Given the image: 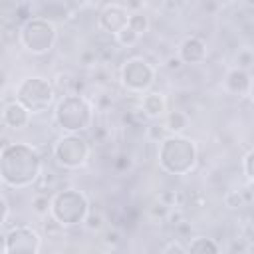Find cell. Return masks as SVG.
I'll return each mask as SVG.
<instances>
[{
    "instance_id": "21",
    "label": "cell",
    "mask_w": 254,
    "mask_h": 254,
    "mask_svg": "<svg viewBox=\"0 0 254 254\" xmlns=\"http://www.w3.org/2000/svg\"><path fill=\"white\" fill-rule=\"evenodd\" d=\"M254 65V52L252 50H240L236 56V67L240 69H248Z\"/></svg>"
},
{
    "instance_id": "24",
    "label": "cell",
    "mask_w": 254,
    "mask_h": 254,
    "mask_svg": "<svg viewBox=\"0 0 254 254\" xmlns=\"http://www.w3.org/2000/svg\"><path fill=\"white\" fill-rule=\"evenodd\" d=\"M165 137H169V131L165 129V125H163V127H161V125H151V127H149V139H151V141L161 143Z\"/></svg>"
},
{
    "instance_id": "17",
    "label": "cell",
    "mask_w": 254,
    "mask_h": 254,
    "mask_svg": "<svg viewBox=\"0 0 254 254\" xmlns=\"http://www.w3.org/2000/svg\"><path fill=\"white\" fill-rule=\"evenodd\" d=\"M133 32H137L139 36H143L147 30H149V16L145 14V12H131V16H129V24H127Z\"/></svg>"
},
{
    "instance_id": "3",
    "label": "cell",
    "mask_w": 254,
    "mask_h": 254,
    "mask_svg": "<svg viewBox=\"0 0 254 254\" xmlns=\"http://www.w3.org/2000/svg\"><path fill=\"white\" fill-rule=\"evenodd\" d=\"M93 121V105L81 93H65L54 107V123L69 135H79Z\"/></svg>"
},
{
    "instance_id": "26",
    "label": "cell",
    "mask_w": 254,
    "mask_h": 254,
    "mask_svg": "<svg viewBox=\"0 0 254 254\" xmlns=\"http://www.w3.org/2000/svg\"><path fill=\"white\" fill-rule=\"evenodd\" d=\"M183 65H185V64L181 62V58H179V56H171V58H167V60H165V67H167L169 71H179Z\"/></svg>"
},
{
    "instance_id": "30",
    "label": "cell",
    "mask_w": 254,
    "mask_h": 254,
    "mask_svg": "<svg viewBox=\"0 0 254 254\" xmlns=\"http://www.w3.org/2000/svg\"><path fill=\"white\" fill-rule=\"evenodd\" d=\"M248 99L254 103V79H252V83H250V89H248Z\"/></svg>"
},
{
    "instance_id": "16",
    "label": "cell",
    "mask_w": 254,
    "mask_h": 254,
    "mask_svg": "<svg viewBox=\"0 0 254 254\" xmlns=\"http://www.w3.org/2000/svg\"><path fill=\"white\" fill-rule=\"evenodd\" d=\"M187 127V115L183 111H169L165 115V129L169 135H181V131Z\"/></svg>"
},
{
    "instance_id": "12",
    "label": "cell",
    "mask_w": 254,
    "mask_h": 254,
    "mask_svg": "<svg viewBox=\"0 0 254 254\" xmlns=\"http://www.w3.org/2000/svg\"><path fill=\"white\" fill-rule=\"evenodd\" d=\"M30 117H32V113L22 103H18L16 99L10 101V103H6L4 109H2V121H4V125L8 129H14V131L28 127Z\"/></svg>"
},
{
    "instance_id": "4",
    "label": "cell",
    "mask_w": 254,
    "mask_h": 254,
    "mask_svg": "<svg viewBox=\"0 0 254 254\" xmlns=\"http://www.w3.org/2000/svg\"><path fill=\"white\" fill-rule=\"evenodd\" d=\"M89 214V200L79 189H62L52 194V210L50 216L65 226L83 224Z\"/></svg>"
},
{
    "instance_id": "13",
    "label": "cell",
    "mask_w": 254,
    "mask_h": 254,
    "mask_svg": "<svg viewBox=\"0 0 254 254\" xmlns=\"http://www.w3.org/2000/svg\"><path fill=\"white\" fill-rule=\"evenodd\" d=\"M141 113L147 119H161L167 113V99L161 91H147L141 97Z\"/></svg>"
},
{
    "instance_id": "19",
    "label": "cell",
    "mask_w": 254,
    "mask_h": 254,
    "mask_svg": "<svg viewBox=\"0 0 254 254\" xmlns=\"http://www.w3.org/2000/svg\"><path fill=\"white\" fill-rule=\"evenodd\" d=\"M139 38H141V36H139L137 32H133V30L127 26V28H123V30L115 36V42H117L121 48H131V46H135V44L139 42Z\"/></svg>"
},
{
    "instance_id": "10",
    "label": "cell",
    "mask_w": 254,
    "mask_h": 254,
    "mask_svg": "<svg viewBox=\"0 0 254 254\" xmlns=\"http://www.w3.org/2000/svg\"><path fill=\"white\" fill-rule=\"evenodd\" d=\"M129 16L131 12L127 10V6H121V4H105L99 14H97V24L103 32L111 34L113 38L123 30L127 28L129 24Z\"/></svg>"
},
{
    "instance_id": "8",
    "label": "cell",
    "mask_w": 254,
    "mask_h": 254,
    "mask_svg": "<svg viewBox=\"0 0 254 254\" xmlns=\"http://www.w3.org/2000/svg\"><path fill=\"white\" fill-rule=\"evenodd\" d=\"M54 159L64 169H79L89 159V143L81 135L64 133L54 145Z\"/></svg>"
},
{
    "instance_id": "6",
    "label": "cell",
    "mask_w": 254,
    "mask_h": 254,
    "mask_svg": "<svg viewBox=\"0 0 254 254\" xmlns=\"http://www.w3.org/2000/svg\"><path fill=\"white\" fill-rule=\"evenodd\" d=\"M58 40V30L52 20L44 16H34L26 24L20 26V44L32 56L48 54Z\"/></svg>"
},
{
    "instance_id": "2",
    "label": "cell",
    "mask_w": 254,
    "mask_h": 254,
    "mask_svg": "<svg viewBox=\"0 0 254 254\" xmlns=\"http://www.w3.org/2000/svg\"><path fill=\"white\" fill-rule=\"evenodd\" d=\"M198 161V151L192 139L169 135L157 147V163L167 175H189Z\"/></svg>"
},
{
    "instance_id": "11",
    "label": "cell",
    "mask_w": 254,
    "mask_h": 254,
    "mask_svg": "<svg viewBox=\"0 0 254 254\" xmlns=\"http://www.w3.org/2000/svg\"><path fill=\"white\" fill-rule=\"evenodd\" d=\"M177 56H179L181 62L187 64V65L200 64V62L206 60V44H204L198 36H187V38L179 44Z\"/></svg>"
},
{
    "instance_id": "25",
    "label": "cell",
    "mask_w": 254,
    "mask_h": 254,
    "mask_svg": "<svg viewBox=\"0 0 254 254\" xmlns=\"http://www.w3.org/2000/svg\"><path fill=\"white\" fill-rule=\"evenodd\" d=\"M163 254H187V246H183L179 240H171L163 248Z\"/></svg>"
},
{
    "instance_id": "23",
    "label": "cell",
    "mask_w": 254,
    "mask_h": 254,
    "mask_svg": "<svg viewBox=\"0 0 254 254\" xmlns=\"http://www.w3.org/2000/svg\"><path fill=\"white\" fill-rule=\"evenodd\" d=\"M224 202H226V206H230V208H238V206L244 204V194H242L240 190H230V192H226Z\"/></svg>"
},
{
    "instance_id": "7",
    "label": "cell",
    "mask_w": 254,
    "mask_h": 254,
    "mask_svg": "<svg viewBox=\"0 0 254 254\" xmlns=\"http://www.w3.org/2000/svg\"><path fill=\"white\" fill-rule=\"evenodd\" d=\"M155 75H157L155 67L145 58L139 56L129 58L119 71L121 85L131 93H147L155 83Z\"/></svg>"
},
{
    "instance_id": "14",
    "label": "cell",
    "mask_w": 254,
    "mask_h": 254,
    "mask_svg": "<svg viewBox=\"0 0 254 254\" xmlns=\"http://www.w3.org/2000/svg\"><path fill=\"white\" fill-rule=\"evenodd\" d=\"M250 83H252V79H250L248 71H246V69H240V67H232V69H228L226 79H224L226 89H228L230 93H234V95H244V93L248 95Z\"/></svg>"
},
{
    "instance_id": "29",
    "label": "cell",
    "mask_w": 254,
    "mask_h": 254,
    "mask_svg": "<svg viewBox=\"0 0 254 254\" xmlns=\"http://www.w3.org/2000/svg\"><path fill=\"white\" fill-rule=\"evenodd\" d=\"M105 242H107V244H111V246H115V244L119 242V234H117L115 230H109V232L105 234Z\"/></svg>"
},
{
    "instance_id": "27",
    "label": "cell",
    "mask_w": 254,
    "mask_h": 254,
    "mask_svg": "<svg viewBox=\"0 0 254 254\" xmlns=\"http://www.w3.org/2000/svg\"><path fill=\"white\" fill-rule=\"evenodd\" d=\"M0 202H2V226H6L8 224V216H10V204H8L4 194L0 196Z\"/></svg>"
},
{
    "instance_id": "20",
    "label": "cell",
    "mask_w": 254,
    "mask_h": 254,
    "mask_svg": "<svg viewBox=\"0 0 254 254\" xmlns=\"http://www.w3.org/2000/svg\"><path fill=\"white\" fill-rule=\"evenodd\" d=\"M103 214L101 212H93V210H89V214H87V218H85V228L89 230V232H99L101 228H103Z\"/></svg>"
},
{
    "instance_id": "15",
    "label": "cell",
    "mask_w": 254,
    "mask_h": 254,
    "mask_svg": "<svg viewBox=\"0 0 254 254\" xmlns=\"http://www.w3.org/2000/svg\"><path fill=\"white\" fill-rule=\"evenodd\" d=\"M187 254H220V248H218L216 240H212L208 236H196L189 242Z\"/></svg>"
},
{
    "instance_id": "22",
    "label": "cell",
    "mask_w": 254,
    "mask_h": 254,
    "mask_svg": "<svg viewBox=\"0 0 254 254\" xmlns=\"http://www.w3.org/2000/svg\"><path fill=\"white\" fill-rule=\"evenodd\" d=\"M242 169H244V175L248 177V181L254 183V147L244 155V159H242Z\"/></svg>"
},
{
    "instance_id": "9",
    "label": "cell",
    "mask_w": 254,
    "mask_h": 254,
    "mask_svg": "<svg viewBox=\"0 0 254 254\" xmlns=\"http://www.w3.org/2000/svg\"><path fill=\"white\" fill-rule=\"evenodd\" d=\"M42 236L28 224H18L4 234V254H38Z\"/></svg>"
},
{
    "instance_id": "31",
    "label": "cell",
    "mask_w": 254,
    "mask_h": 254,
    "mask_svg": "<svg viewBox=\"0 0 254 254\" xmlns=\"http://www.w3.org/2000/svg\"><path fill=\"white\" fill-rule=\"evenodd\" d=\"M246 254H254V244H250V246L246 248Z\"/></svg>"
},
{
    "instance_id": "18",
    "label": "cell",
    "mask_w": 254,
    "mask_h": 254,
    "mask_svg": "<svg viewBox=\"0 0 254 254\" xmlns=\"http://www.w3.org/2000/svg\"><path fill=\"white\" fill-rule=\"evenodd\" d=\"M32 210H34L36 214H40V216L50 214V210H52V196H48V194H44V192L36 194V196L32 198Z\"/></svg>"
},
{
    "instance_id": "1",
    "label": "cell",
    "mask_w": 254,
    "mask_h": 254,
    "mask_svg": "<svg viewBox=\"0 0 254 254\" xmlns=\"http://www.w3.org/2000/svg\"><path fill=\"white\" fill-rule=\"evenodd\" d=\"M42 155L28 143H6L0 151V179L6 187H32L42 177Z\"/></svg>"
},
{
    "instance_id": "28",
    "label": "cell",
    "mask_w": 254,
    "mask_h": 254,
    "mask_svg": "<svg viewBox=\"0 0 254 254\" xmlns=\"http://www.w3.org/2000/svg\"><path fill=\"white\" fill-rule=\"evenodd\" d=\"M181 220H183V212L179 208H171L169 210V222L171 224H181Z\"/></svg>"
},
{
    "instance_id": "5",
    "label": "cell",
    "mask_w": 254,
    "mask_h": 254,
    "mask_svg": "<svg viewBox=\"0 0 254 254\" xmlns=\"http://www.w3.org/2000/svg\"><path fill=\"white\" fill-rule=\"evenodd\" d=\"M54 99H56V89L52 81L46 77L30 75L16 85V101L22 103L32 115L50 109Z\"/></svg>"
}]
</instances>
